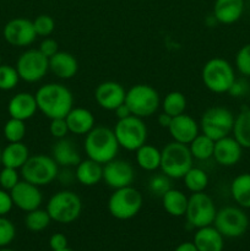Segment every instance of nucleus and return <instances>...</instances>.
<instances>
[{"mask_svg":"<svg viewBox=\"0 0 250 251\" xmlns=\"http://www.w3.org/2000/svg\"><path fill=\"white\" fill-rule=\"evenodd\" d=\"M38 110L48 119L65 118L74 108L73 92L59 82L44 83L34 93Z\"/></svg>","mask_w":250,"mask_h":251,"instance_id":"nucleus-1","label":"nucleus"},{"mask_svg":"<svg viewBox=\"0 0 250 251\" xmlns=\"http://www.w3.org/2000/svg\"><path fill=\"white\" fill-rule=\"evenodd\" d=\"M119 149L113 129L104 125H96L87 135H85L83 150L86 156L98 163L105 164L117 158Z\"/></svg>","mask_w":250,"mask_h":251,"instance_id":"nucleus-2","label":"nucleus"},{"mask_svg":"<svg viewBox=\"0 0 250 251\" xmlns=\"http://www.w3.org/2000/svg\"><path fill=\"white\" fill-rule=\"evenodd\" d=\"M235 70L232 64L223 58H212L205 63L201 71L203 85L212 93H228L235 81Z\"/></svg>","mask_w":250,"mask_h":251,"instance_id":"nucleus-3","label":"nucleus"},{"mask_svg":"<svg viewBox=\"0 0 250 251\" xmlns=\"http://www.w3.org/2000/svg\"><path fill=\"white\" fill-rule=\"evenodd\" d=\"M194 158L188 145L172 141L161 150V172L171 179H183L194 166Z\"/></svg>","mask_w":250,"mask_h":251,"instance_id":"nucleus-4","label":"nucleus"},{"mask_svg":"<svg viewBox=\"0 0 250 251\" xmlns=\"http://www.w3.org/2000/svg\"><path fill=\"white\" fill-rule=\"evenodd\" d=\"M46 210L51 221L60 225H70L80 217L82 201L74 191L60 190L49 198Z\"/></svg>","mask_w":250,"mask_h":251,"instance_id":"nucleus-5","label":"nucleus"},{"mask_svg":"<svg viewBox=\"0 0 250 251\" xmlns=\"http://www.w3.org/2000/svg\"><path fill=\"white\" fill-rule=\"evenodd\" d=\"M60 167L51 156L44 153L29 156L26 163L20 169L22 179L34 185L46 186L58 179Z\"/></svg>","mask_w":250,"mask_h":251,"instance_id":"nucleus-6","label":"nucleus"},{"mask_svg":"<svg viewBox=\"0 0 250 251\" xmlns=\"http://www.w3.org/2000/svg\"><path fill=\"white\" fill-rule=\"evenodd\" d=\"M125 104L137 118L152 117L161 107V97L157 90L146 83H137L126 91Z\"/></svg>","mask_w":250,"mask_h":251,"instance_id":"nucleus-7","label":"nucleus"},{"mask_svg":"<svg viewBox=\"0 0 250 251\" xmlns=\"http://www.w3.org/2000/svg\"><path fill=\"white\" fill-rule=\"evenodd\" d=\"M144 205L142 194L134 186L115 189L108 200V211L115 220L127 221L134 218Z\"/></svg>","mask_w":250,"mask_h":251,"instance_id":"nucleus-8","label":"nucleus"},{"mask_svg":"<svg viewBox=\"0 0 250 251\" xmlns=\"http://www.w3.org/2000/svg\"><path fill=\"white\" fill-rule=\"evenodd\" d=\"M234 118L232 110L223 105H215L207 108L201 115L200 132L212 139L213 141L232 135Z\"/></svg>","mask_w":250,"mask_h":251,"instance_id":"nucleus-9","label":"nucleus"},{"mask_svg":"<svg viewBox=\"0 0 250 251\" xmlns=\"http://www.w3.org/2000/svg\"><path fill=\"white\" fill-rule=\"evenodd\" d=\"M113 131H114L120 149H124L126 151L135 152L147 142L149 131H147L146 124L141 118H137L135 115L118 120L113 127Z\"/></svg>","mask_w":250,"mask_h":251,"instance_id":"nucleus-10","label":"nucleus"},{"mask_svg":"<svg viewBox=\"0 0 250 251\" xmlns=\"http://www.w3.org/2000/svg\"><path fill=\"white\" fill-rule=\"evenodd\" d=\"M213 226L225 238H239L249 228V217L239 206H225L217 211Z\"/></svg>","mask_w":250,"mask_h":251,"instance_id":"nucleus-11","label":"nucleus"},{"mask_svg":"<svg viewBox=\"0 0 250 251\" xmlns=\"http://www.w3.org/2000/svg\"><path fill=\"white\" fill-rule=\"evenodd\" d=\"M217 208L213 199L205 191L193 193L189 196L185 217L189 225L194 228H202L212 226Z\"/></svg>","mask_w":250,"mask_h":251,"instance_id":"nucleus-12","label":"nucleus"},{"mask_svg":"<svg viewBox=\"0 0 250 251\" xmlns=\"http://www.w3.org/2000/svg\"><path fill=\"white\" fill-rule=\"evenodd\" d=\"M15 68L20 80L27 83H36L43 80L49 73V59L39 49H27L20 54Z\"/></svg>","mask_w":250,"mask_h":251,"instance_id":"nucleus-13","label":"nucleus"},{"mask_svg":"<svg viewBox=\"0 0 250 251\" xmlns=\"http://www.w3.org/2000/svg\"><path fill=\"white\" fill-rule=\"evenodd\" d=\"M2 37L10 46L26 48L36 41L37 33L31 20L25 17H15L6 22L2 28Z\"/></svg>","mask_w":250,"mask_h":251,"instance_id":"nucleus-14","label":"nucleus"},{"mask_svg":"<svg viewBox=\"0 0 250 251\" xmlns=\"http://www.w3.org/2000/svg\"><path fill=\"white\" fill-rule=\"evenodd\" d=\"M134 180L135 169L130 162L114 158L103 164V181L113 190L132 185Z\"/></svg>","mask_w":250,"mask_h":251,"instance_id":"nucleus-15","label":"nucleus"},{"mask_svg":"<svg viewBox=\"0 0 250 251\" xmlns=\"http://www.w3.org/2000/svg\"><path fill=\"white\" fill-rule=\"evenodd\" d=\"M14 206L24 212L37 210L43 202V194L39 186L28 183L26 180H20L14 189L10 191Z\"/></svg>","mask_w":250,"mask_h":251,"instance_id":"nucleus-16","label":"nucleus"},{"mask_svg":"<svg viewBox=\"0 0 250 251\" xmlns=\"http://www.w3.org/2000/svg\"><path fill=\"white\" fill-rule=\"evenodd\" d=\"M126 90L117 81H103L96 87L95 100L102 109L114 112L119 105L125 103Z\"/></svg>","mask_w":250,"mask_h":251,"instance_id":"nucleus-17","label":"nucleus"},{"mask_svg":"<svg viewBox=\"0 0 250 251\" xmlns=\"http://www.w3.org/2000/svg\"><path fill=\"white\" fill-rule=\"evenodd\" d=\"M167 130L173 141L189 145L200 134V125L191 115L183 113V114L173 117L171 125Z\"/></svg>","mask_w":250,"mask_h":251,"instance_id":"nucleus-18","label":"nucleus"},{"mask_svg":"<svg viewBox=\"0 0 250 251\" xmlns=\"http://www.w3.org/2000/svg\"><path fill=\"white\" fill-rule=\"evenodd\" d=\"M243 150L244 149L240 146L239 142L229 135L215 141L212 158L220 166L233 167L242 159Z\"/></svg>","mask_w":250,"mask_h":251,"instance_id":"nucleus-19","label":"nucleus"},{"mask_svg":"<svg viewBox=\"0 0 250 251\" xmlns=\"http://www.w3.org/2000/svg\"><path fill=\"white\" fill-rule=\"evenodd\" d=\"M38 112L36 97L29 92H19L10 98L7 103V113L10 118L26 120L31 119Z\"/></svg>","mask_w":250,"mask_h":251,"instance_id":"nucleus-20","label":"nucleus"},{"mask_svg":"<svg viewBox=\"0 0 250 251\" xmlns=\"http://www.w3.org/2000/svg\"><path fill=\"white\" fill-rule=\"evenodd\" d=\"M244 0H215L212 15L221 25H233L244 14Z\"/></svg>","mask_w":250,"mask_h":251,"instance_id":"nucleus-21","label":"nucleus"},{"mask_svg":"<svg viewBox=\"0 0 250 251\" xmlns=\"http://www.w3.org/2000/svg\"><path fill=\"white\" fill-rule=\"evenodd\" d=\"M51 157L61 168H73L81 161V154L77 147L68 137L56 140L51 147Z\"/></svg>","mask_w":250,"mask_h":251,"instance_id":"nucleus-22","label":"nucleus"},{"mask_svg":"<svg viewBox=\"0 0 250 251\" xmlns=\"http://www.w3.org/2000/svg\"><path fill=\"white\" fill-rule=\"evenodd\" d=\"M49 71L60 80H70L78 71L77 59L69 51H61L49 58Z\"/></svg>","mask_w":250,"mask_h":251,"instance_id":"nucleus-23","label":"nucleus"},{"mask_svg":"<svg viewBox=\"0 0 250 251\" xmlns=\"http://www.w3.org/2000/svg\"><path fill=\"white\" fill-rule=\"evenodd\" d=\"M69 132L78 136L87 135L96 126L95 115L92 112L82 107H74L65 117Z\"/></svg>","mask_w":250,"mask_h":251,"instance_id":"nucleus-24","label":"nucleus"},{"mask_svg":"<svg viewBox=\"0 0 250 251\" xmlns=\"http://www.w3.org/2000/svg\"><path fill=\"white\" fill-rule=\"evenodd\" d=\"M193 243L198 251H223L225 237L212 225L198 228Z\"/></svg>","mask_w":250,"mask_h":251,"instance_id":"nucleus-25","label":"nucleus"},{"mask_svg":"<svg viewBox=\"0 0 250 251\" xmlns=\"http://www.w3.org/2000/svg\"><path fill=\"white\" fill-rule=\"evenodd\" d=\"M75 168V178L81 185L95 186L103 180V164L93 159H81Z\"/></svg>","mask_w":250,"mask_h":251,"instance_id":"nucleus-26","label":"nucleus"},{"mask_svg":"<svg viewBox=\"0 0 250 251\" xmlns=\"http://www.w3.org/2000/svg\"><path fill=\"white\" fill-rule=\"evenodd\" d=\"M29 150L24 142H7L1 151V167L21 169L28 159Z\"/></svg>","mask_w":250,"mask_h":251,"instance_id":"nucleus-27","label":"nucleus"},{"mask_svg":"<svg viewBox=\"0 0 250 251\" xmlns=\"http://www.w3.org/2000/svg\"><path fill=\"white\" fill-rule=\"evenodd\" d=\"M161 199L164 211L168 215L173 216V217L185 216L189 196H186L183 191L171 188Z\"/></svg>","mask_w":250,"mask_h":251,"instance_id":"nucleus-28","label":"nucleus"},{"mask_svg":"<svg viewBox=\"0 0 250 251\" xmlns=\"http://www.w3.org/2000/svg\"><path fill=\"white\" fill-rule=\"evenodd\" d=\"M135 159L142 171L156 172L161 167V150L146 142L135 151Z\"/></svg>","mask_w":250,"mask_h":251,"instance_id":"nucleus-29","label":"nucleus"},{"mask_svg":"<svg viewBox=\"0 0 250 251\" xmlns=\"http://www.w3.org/2000/svg\"><path fill=\"white\" fill-rule=\"evenodd\" d=\"M230 196L237 206L250 208V173H242L230 183Z\"/></svg>","mask_w":250,"mask_h":251,"instance_id":"nucleus-30","label":"nucleus"},{"mask_svg":"<svg viewBox=\"0 0 250 251\" xmlns=\"http://www.w3.org/2000/svg\"><path fill=\"white\" fill-rule=\"evenodd\" d=\"M232 136L243 149L250 150V108H242L239 114L235 115Z\"/></svg>","mask_w":250,"mask_h":251,"instance_id":"nucleus-31","label":"nucleus"},{"mask_svg":"<svg viewBox=\"0 0 250 251\" xmlns=\"http://www.w3.org/2000/svg\"><path fill=\"white\" fill-rule=\"evenodd\" d=\"M188 146L194 159L207 161V159L212 158L215 141L208 136H206V135H203L202 132H200Z\"/></svg>","mask_w":250,"mask_h":251,"instance_id":"nucleus-32","label":"nucleus"},{"mask_svg":"<svg viewBox=\"0 0 250 251\" xmlns=\"http://www.w3.org/2000/svg\"><path fill=\"white\" fill-rule=\"evenodd\" d=\"M184 185L185 188L193 193H201V191H205L206 188L208 186V176L202 168H199V167H191L188 172L185 173V176H183Z\"/></svg>","mask_w":250,"mask_h":251,"instance_id":"nucleus-33","label":"nucleus"},{"mask_svg":"<svg viewBox=\"0 0 250 251\" xmlns=\"http://www.w3.org/2000/svg\"><path fill=\"white\" fill-rule=\"evenodd\" d=\"M186 98L184 93L179 91H172L164 96L163 100H161V107L164 113H167L171 117H176L186 110Z\"/></svg>","mask_w":250,"mask_h":251,"instance_id":"nucleus-34","label":"nucleus"},{"mask_svg":"<svg viewBox=\"0 0 250 251\" xmlns=\"http://www.w3.org/2000/svg\"><path fill=\"white\" fill-rule=\"evenodd\" d=\"M50 222L51 218L49 213L47 212V210H42L41 207L26 212V217H25V226H26V228L34 233L44 230L50 225Z\"/></svg>","mask_w":250,"mask_h":251,"instance_id":"nucleus-35","label":"nucleus"},{"mask_svg":"<svg viewBox=\"0 0 250 251\" xmlns=\"http://www.w3.org/2000/svg\"><path fill=\"white\" fill-rule=\"evenodd\" d=\"M27 127L24 120L10 118L2 127V134L7 142H21L26 136Z\"/></svg>","mask_w":250,"mask_h":251,"instance_id":"nucleus-36","label":"nucleus"},{"mask_svg":"<svg viewBox=\"0 0 250 251\" xmlns=\"http://www.w3.org/2000/svg\"><path fill=\"white\" fill-rule=\"evenodd\" d=\"M20 76L15 66L0 65V91H11L19 85Z\"/></svg>","mask_w":250,"mask_h":251,"instance_id":"nucleus-37","label":"nucleus"},{"mask_svg":"<svg viewBox=\"0 0 250 251\" xmlns=\"http://www.w3.org/2000/svg\"><path fill=\"white\" fill-rule=\"evenodd\" d=\"M234 66L243 77H250V43L240 47L234 58Z\"/></svg>","mask_w":250,"mask_h":251,"instance_id":"nucleus-38","label":"nucleus"},{"mask_svg":"<svg viewBox=\"0 0 250 251\" xmlns=\"http://www.w3.org/2000/svg\"><path fill=\"white\" fill-rule=\"evenodd\" d=\"M32 22H33V27L37 36L43 37V38L50 36L54 29H55V21H54L53 17L47 14L38 15Z\"/></svg>","mask_w":250,"mask_h":251,"instance_id":"nucleus-39","label":"nucleus"},{"mask_svg":"<svg viewBox=\"0 0 250 251\" xmlns=\"http://www.w3.org/2000/svg\"><path fill=\"white\" fill-rule=\"evenodd\" d=\"M171 188V178H168V176L163 173L154 174V176H152L149 180L150 193L158 196V198H162V196H163Z\"/></svg>","mask_w":250,"mask_h":251,"instance_id":"nucleus-40","label":"nucleus"},{"mask_svg":"<svg viewBox=\"0 0 250 251\" xmlns=\"http://www.w3.org/2000/svg\"><path fill=\"white\" fill-rule=\"evenodd\" d=\"M19 169L9 168V167H1L0 168V188L4 190L11 191L20 181Z\"/></svg>","mask_w":250,"mask_h":251,"instance_id":"nucleus-41","label":"nucleus"},{"mask_svg":"<svg viewBox=\"0 0 250 251\" xmlns=\"http://www.w3.org/2000/svg\"><path fill=\"white\" fill-rule=\"evenodd\" d=\"M16 237V228L5 216H0V248H5L11 244Z\"/></svg>","mask_w":250,"mask_h":251,"instance_id":"nucleus-42","label":"nucleus"},{"mask_svg":"<svg viewBox=\"0 0 250 251\" xmlns=\"http://www.w3.org/2000/svg\"><path fill=\"white\" fill-rule=\"evenodd\" d=\"M49 132L55 140L68 137L69 127L66 124L65 118H58V119H51L49 124Z\"/></svg>","mask_w":250,"mask_h":251,"instance_id":"nucleus-43","label":"nucleus"},{"mask_svg":"<svg viewBox=\"0 0 250 251\" xmlns=\"http://www.w3.org/2000/svg\"><path fill=\"white\" fill-rule=\"evenodd\" d=\"M228 93L234 98L244 97V96H247L249 93V83L247 82L245 78H235V81L233 82L232 87L229 88Z\"/></svg>","mask_w":250,"mask_h":251,"instance_id":"nucleus-44","label":"nucleus"},{"mask_svg":"<svg viewBox=\"0 0 250 251\" xmlns=\"http://www.w3.org/2000/svg\"><path fill=\"white\" fill-rule=\"evenodd\" d=\"M39 51H41L43 55H46L47 58H50L54 54H56L59 51V44L55 39L50 38V37H46L43 38V41L41 42L38 47Z\"/></svg>","mask_w":250,"mask_h":251,"instance_id":"nucleus-45","label":"nucleus"},{"mask_svg":"<svg viewBox=\"0 0 250 251\" xmlns=\"http://www.w3.org/2000/svg\"><path fill=\"white\" fill-rule=\"evenodd\" d=\"M14 207L10 191L0 188V216H6Z\"/></svg>","mask_w":250,"mask_h":251,"instance_id":"nucleus-46","label":"nucleus"},{"mask_svg":"<svg viewBox=\"0 0 250 251\" xmlns=\"http://www.w3.org/2000/svg\"><path fill=\"white\" fill-rule=\"evenodd\" d=\"M49 247L51 251H59L68 248V238L63 233H54L49 239Z\"/></svg>","mask_w":250,"mask_h":251,"instance_id":"nucleus-47","label":"nucleus"},{"mask_svg":"<svg viewBox=\"0 0 250 251\" xmlns=\"http://www.w3.org/2000/svg\"><path fill=\"white\" fill-rule=\"evenodd\" d=\"M58 179L64 184V185H69V184L73 181V179H76L75 172H71L70 168H63L61 171H59Z\"/></svg>","mask_w":250,"mask_h":251,"instance_id":"nucleus-48","label":"nucleus"},{"mask_svg":"<svg viewBox=\"0 0 250 251\" xmlns=\"http://www.w3.org/2000/svg\"><path fill=\"white\" fill-rule=\"evenodd\" d=\"M114 113H115V115H117L118 120H119V119H125V118H127V117H130V115H132L131 112H130L129 107H127V105L125 104V103H123L122 105H119V107H118L117 109L114 110Z\"/></svg>","mask_w":250,"mask_h":251,"instance_id":"nucleus-49","label":"nucleus"},{"mask_svg":"<svg viewBox=\"0 0 250 251\" xmlns=\"http://www.w3.org/2000/svg\"><path fill=\"white\" fill-rule=\"evenodd\" d=\"M172 119H173V117L168 115L167 113L162 112L161 114L158 115V118H157V122H158V125L161 127L168 129V126L171 125V123H172Z\"/></svg>","mask_w":250,"mask_h":251,"instance_id":"nucleus-50","label":"nucleus"},{"mask_svg":"<svg viewBox=\"0 0 250 251\" xmlns=\"http://www.w3.org/2000/svg\"><path fill=\"white\" fill-rule=\"evenodd\" d=\"M174 251H198V249L193 242H184L179 244Z\"/></svg>","mask_w":250,"mask_h":251,"instance_id":"nucleus-51","label":"nucleus"},{"mask_svg":"<svg viewBox=\"0 0 250 251\" xmlns=\"http://www.w3.org/2000/svg\"><path fill=\"white\" fill-rule=\"evenodd\" d=\"M0 251H15V250L7 249V248H0Z\"/></svg>","mask_w":250,"mask_h":251,"instance_id":"nucleus-52","label":"nucleus"},{"mask_svg":"<svg viewBox=\"0 0 250 251\" xmlns=\"http://www.w3.org/2000/svg\"><path fill=\"white\" fill-rule=\"evenodd\" d=\"M1 151H2V149L0 147V168H1Z\"/></svg>","mask_w":250,"mask_h":251,"instance_id":"nucleus-53","label":"nucleus"},{"mask_svg":"<svg viewBox=\"0 0 250 251\" xmlns=\"http://www.w3.org/2000/svg\"><path fill=\"white\" fill-rule=\"evenodd\" d=\"M59 251H74V250H71V249H69V248H66V249H63V250H59Z\"/></svg>","mask_w":250,"mask_h":251,"instance_id":"nucleus-54","label":"nucleus"},{"mask_svg":"<svg viewBox=\"0 0 250 251\" xmlns=\"http://www.w3.org/2000/svg\"><path fill=\"white\" fill-rule=\"evenodd\" d=\"M2 64V60H1V55H0V65H1Z\"/></svg>","mask_w":250,"mask_h":251,"instance_id":"nucleus-55","label":"nucleus"}]
</instances>
